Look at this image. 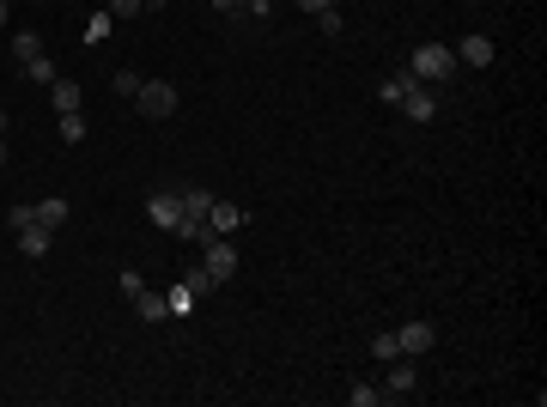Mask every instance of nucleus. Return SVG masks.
<instances>
[{"label":"nucleus","instance_id":"obj_10","mask_svg":"<svg viewBox=\"0 0 547 407\" xmlns=\"http://www.w3.org/2000/svg\"><path fill=\"white\" fill-rule=\"evenodd\" d=\"M413 389H420V371H413V359H389V383H383V402H408Z\"/></svg>","mask_w":547,"mask_h":407},{"label":"nucleus","instance_id":"obj_8","mask_svg":"<svg viewBox=\"0 0 547 407\" xmlns=\"http://www.w3.org/2000/svg\"><path fill=\"white\" fill-rule=\"evenodd\" d=\"M396 340H402V353H408V359H426V353L438 346V329H432L426 316H413V322H402V329H396Z\"/></svg>","mask_w":547,"mask_h":407},{"label":"nucleus","instance_id":"obj_23","mask_svg":"<svg viewBox=\"0 0 547 407\" xmlns=\"http://www.w3.org/2000/svg\"><path fill=\"white\" fill-rule=\"evenodd\" d=\"M110 85H116L122 98H135V92H140V73H128V68H122V73H116V79H110Z\"/></svg>","mask_w":547,"mask_h":407},{"label":"nucleus","instance_id":"obj_26","mask_svg":"<svg viewBox=\"0 0 547 407\" xmlns=\"http://www.w3.org/2000/svg\"><path fill=\"white\" fill-rule=\"evenodd\" d=\"M292 6H298V12H310V19H316V12H329L335 0H292Z\"/></svg>","mask_w":547,"mask_h":407},{"label":"nucleus","instance_id":"obj_18","mask_svg":"<svg viewBox=\"0 0 547 407\" xmlns=\"http://www.w3.org/2000/svg\"><path fill=\"white\" fill-rule=\"evenodd\" d=\"M316 31H322V37H341V31H347L341 6H329V12H316Z\"/></svg>","mask_w":547,"mask_h":407},{"label":"nucleus","instance_id":"obj_3","mask_svg":"<svg viewBox=\"0 0 547 407\" xmlns=\"http://www.w3.org/2000/svg\"><path fill=\"white\" fill-rule=\"evenodd\" d=\"M135 103H140V116L165 122V116H176V85H171V79H140Z\"/></svg>","mask_w":547,"mask_h":407},{"label":"nucleus","instance_id":"obj_31","mask_svg":"<svg viewBox=\"0 0 547 407\" xmlns=\"http://www.w3.org/2000/svg\"><path fill=\"white\" fill-rule=\"evenodd\" d=\"M0 170H6V140H0Z\"/></svg>","mask_w":547,"mask_h":407},{"label":"nucleus","instance_id":"obj_7","mask_svg":"<svg viewBox=\"0 0 547 407\" xmlns=\"http://www.w3.org/2000/svg\"><path fill=\"white\" fill-rule=\"evenodd\" d=\"M243 225H249V213H243L238 201H219V195H213V207H207V232H213V238H238Z\"/></svg>","mask_w":547,"mask_h":407},{"label":"nucleus","instance_id":"obj_9","mask_svg":"<svg viewBox=\"0 0 547 407\" xmlns=\"http://www.w3.org/2000/svg\"><path fill=\"white\" fill-rule=\"evenodd\" d=\"M450 55H456V68H493V61H499V49L480 31H469L462 43H450Z\"/></svg>","mask_w":547,"mask_h":407},{"label":"nucleus","instance_id":"obj_16","mask_svg":"<svg viewBox=\"0 0 547 407\" xmlns=\"http://www.w3.org/2000/svg\"><path fill=\"white\" fill-rule=\"evenodd\" d=\"M165 310H171V316H189V310H195V286H189V280H176L171 292H165Z\"/></svg>","mask_w":547,"mask_h":407},{"label":"nucleus","instance_id":"obj_15","mask_svg":"<svg viewBox=\"0 0 547 407\" xmlns=\"http://www.w3.org/2000/svg\"><path fill=\"white\" fill-rule=\"evenodd\" d=\"M37 55H43V37L37 31H12V61L25 68V61H37Z\"/></svg>","mask_w":547,"mask_h":407},{"label":"nucleus","instance_id":"obj_32","mask_svg":"<svg viewBox=\"0 0 547 407\" xmlns=\"http://www.w3.org/2000/svg\"><path fill=\"white\" fill-rule=\"evenodd\" d=\"M6 6H19V0H6Z\"/></svg>","mask_w":547,"mask_h":407},{"label":"nucleus","instance_id":"obj_6","mask_svg":"<svg viewBox=\"0 0 547 407\" xmlns=\"http://www.w3.org/2000/svg\"><path fill=\"white\" fill-rule=\"evenodd\" d=\"M146 219H152L159 232H176V225H183V189H159V195H146Z\"/></svg>","mask_w":547,"mask_h":407},{"label":"nucleus","instance_id":"obj_4","mask_svg":"<svg viewBox=\"0 0 547 407\" xmlns=\"http://www.w3.org/2000/svg\"><path fill=\"white\" fill-rule=\"evenodd\" d=\"M201 268L225 286V280L238 273V243H232V238H207V243H201Z\"/></svg>","mask_w":547,"mask_h":407},{"label":"nucleus","instance_id":"obj_20","mask_svg":"<svg viewBox=\"0 0 547 407\" xmlns=\"http://www.w3.org/2000/svg\"><path fill=\"white\" fill-rule=\"evenodd\" d=\"M347 402H353V407H377V402H383V389H371V383H353V389H347Z\"/></svg>","mask_w":547,"mask_h":407},{"label":"nucleus","instance_id":"obj_1","mask_svg":"<svg viewBox=\"0 0 547 407\" xmlns=\"http://www.w3.org/2000/svg\"><path fill=\"white\" fill-rule=\"evenodd\" d=\"M408 73L420 85H445L456 79V55H450V43H413L408 49Z\"/></svg>","mask_w":547,"mask_h":407},{"label":"nucleus","instance_id":"obj_5","mask_svg":"<svg viewBox=\"0 0 547 407\" xmlns=\"http://www.w3.org/2000/svg\"><path fill=\"white\" fill-rule=\"evenodd\" d=\"M396 110H402L408 122H420V128H426V122H438V85H420V79H413L408 98L396 103Z\"/></svg>","mask_w":547,"mask_h":407},{"label":"nucleus","instance_id":"obj_24","mask_svg":"<svg viewBox=\"0 0 547 407\" xmlns=\"http://www.w3.org/2000/svg\"><path fill=\"white\" fill-rule=\"evenodd\" d=\"M183 280H189V286H195V298H201V292H213V286H219V280H213V273H207V268H195V273H183Z\"/></svg>","mask_w":547,"mask_h":407},{"label":"nucleus","instance_id":"obj_27","mask_svg":"<svg viewBox=\"0 0 547 407\" xmlns=\"http://www.w3.org/2000/svg\"><path fill=\"white\" fill-rule=\"evenodd\" d=\"M213 12H225V19H232V12H238V0H213Z\"/></svg>","mask_w":547,"mask_h":407},{"label":"nucleus","instance_id":"obj_29","mask_svg":"<svg viewBox=\"0 0 547 407\" xmlns=\"http://www.w3.org/2000/svg\"><path fill=\"white\" fill-rule=\"evenodd\" d=\"M0 140H6V103H0Z\"/></svg>","mask_w":547,"mask_h":407},{"label":"nucleus","instance_id":"obj_13","mask_svg":"<svg viewBox=\"0 0 547 407\" xmlns=\"http://www.w3.org/2000/svg\"><path fill=\"white\" fill-rule=\"evenodd\" d=\"M128 305H135L140 322H165V316H171V310H165V298H159V292H146V286H140V292H128Z\"/></svg>","mask_w":547,"mask_h":407},{"label":"nucleus","instance_id":"obj_28","mask_svg":"<svg viewBox=\"0 0 547 407\" xmlns=\"http://www.w3.org/2000/svg\"><path fill=\"white\" fill-rule=\"evenodd\" d=\"M140 6H146V12H159V6H165V0H140Z\"/></svg>","mask_w":547,"mask_h":407},{"label":"nucleus","instance_id":"obj_22","mask_svg":"<svg viewBox=\"0 0 547 407\" xmlns=\"http://www.w3.org/2000/svg\"><path fill=\"white\" fill-rule=\"evenodd\" d=\"M110 12H116V25H128V19L146 12V6H140V0H110Z\"/></svg>","mask_w":547,"mask_h":407},{"label":"nucleus","instance_id":"obj_2","mask_svg":"<svg viewBox=\"0 0 547 407\" xmlns=\"http://www.w3.org/2000/svg\"><path fill=\"white\" fill-rule=\"evenodd\" d=\"M6 225H12V243H19V256H31V262H43V256H49L55 232H49V225H37L31 207H12V213H6Z\"/></svg>","mask_w":547,"mask_h":407},{"label":"nucleus","instance_id":"obj_25","mask_svg":"<svg viewBox=\"0 0 547 407\" xmlns=\"http://www.w3.org/2000/svg\"><path fill=\"white\" fill-rule=\"evenodd\" d=\"M238 12H249V19H268L274 0H238Z\"/></svg>","mask_w":547,"mask_h":407},{"label":"nucleus","instance_id":"obj_30","mask_svg":"<svg viewBox=\"0 0 547 407\" xmlns=\"http://www.w3.org/2000/svg\"><path fill=\"white\" fill-rule=\"evenodd\" d=\"M6 12H12V6H6V0H0V25H6Z\"/></svg>","mask_w":547,"mask_h":407},{"label":"nucleus","instance_id":"obj_21","mask_svg":"<svg viewBox=\"0 0 547 407\" xmlns=\"http://www.w3.org/2000/svg\"><path fill=\"white\" fill-rule=\"evenodd\" d=\"M61 140H86V110H73V116H61Z\"/></svg>","mask_w":547,"mask_h":407},{"label":"nucleus","instance_id":"obj_14","mask_svg":"<svg viewBox=\"0 0 547 407\" xmlns=\"http://www.w3.org/2000/svg\"><path fill=\"white\" fill-rule=\"evenodd\" d=\"M110 31H116V12H110V6H98V12H92V19H86V49H98V43H110Z\"/></svg>","mask_w":547,"mask_h":407},{"label":"nucleus","instance_id":"obj_11","mask_svg":"<svg viewBox=\"0 0 547 407\" xmlns=\"http://www.w3.org/2000/svg\"><path fill=\"white\" fill-rule=\"evenodd\" d=\"M31 219H37V225H49V232H61V225L73 219V207L61 201V195H43V201H31Z\"/></svg>","mask_w":547,"mask_h":407},{"label":"nucleus","instance_id":"obj_19","mask_svg":"<svg viewBox=\"0 0 547 407\" xmlns=\"http://www.w3.org/2000/svg\"><path fill=\"white\" fill-rule=\"evenodd\" d=\"M371 359H383V365H389V359H402V340H396V335H377L371 340Z\"/></svg>","mask_w":547,"mask_h":407},{"label":"nucleus","instance_id":"obj_17","mask_svg":"<svg viewBox=\"0 0 547 407\" xmlns=\"http://www.w3.org/2000/svg\"><path fill=\"white\" fill-rule=\"evenodd\" d=\"M25 79H31V85H55V79H61V73H55V61H49V55H37V61H25Z\"/></svg>","mask_w":547,"mask_h":407},{"label":"nucleus","instance_id":"obj_12","mask_svg":"<svg viewBox=\"0 0 547 407\" xmlns=\"http://www.w3.org/2000/svg\"><path fill=\"white\" fill-rule=\"evenodd\" d=\"M49 103H55V116H73V110H86V92H79L73 79H55V85H49Z\"/></svg>","mask_w":547,"mask_h":407}]
</instances>
